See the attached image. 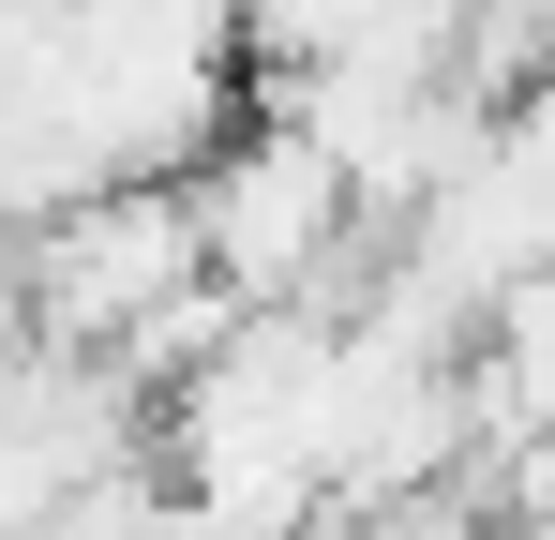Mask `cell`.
Wrapping results in <instances>:
<instances>
[{
    "mask_svg": "<svg viewBox=\"0 0 555 540\" xmlns=\"http://www.w3.org/2000/svg\"><path fill=\"white\" fill-rule=\"evenodd\" d=\"M181 210H195V270L241 316H361L346 270L375 256V226H361V195H346V166L315 136H285V120L241 105V136L181 180Z\"/></svg>",
    "mask_w": 555,
    "mask_h": 540,
    "instance_id": "6da1fadb",
    "label": "cell"
},
{
    "mask_svg": "<svg viewBox=\"0 0 555 540\" xmlns=\"http://www.w3.org/2000/svg\"><path fill=\"white\" fill-rule=\"evenodd\" d=\"M30 256V331L76 360H120L166 300H195L210 270H195V210L181 180H120V195H91V210H61L46 241H15Z\"/></svg>",
    "mask_w": 555,
    "mask_h": 540,
    "instance_id": "7a4b0ae2",
    "label": "cell"
},
{
    "mask_svg": "<svg viewBox=\"0 0 555 540\" xmlns=\"http://www.w3.org/2000/svg\"><path fill=\"white\" fill-rule=\"evenodd\" d=\"M30 346H46V331H30V256L0 241V360H30Z\"/></svg>",
    "mask_w": 555,
    "mask_h": 540,
    "instance_id": "3957f363",
    "label": "cell"
}]
</instances>
